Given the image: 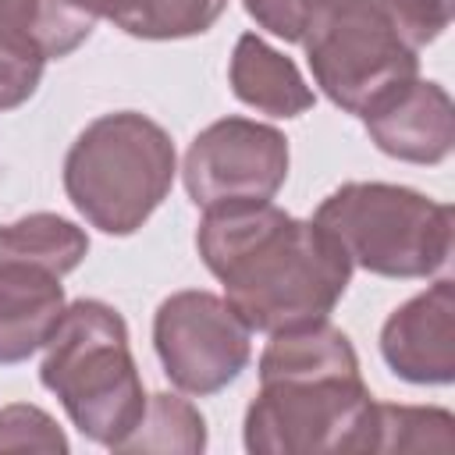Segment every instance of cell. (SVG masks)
Listing matches in <instances>:
<instances>
[{
    "instance_id": "cell-11",
    "label": "cell",
    "mask_w": 455,
    "mask_h": 455,
    "mask_svg": "<svg viewBox=\"0 0 455 455\" xmlns=\"http://www.w3.org/2000/svg\"><path fill=\"white\" fill-rule=\"evenodd\" d=\"M370 142L405 164H441L455 146V107L441 82L412 78L363 114Z\"/></svg>"
},
{
    "instance_id": "cell-6",
    "label": "cell",
    "mask_w": 455,
    "mask_h": 455,
    "mask_svg": "<svg viewBox=\"0 0 455 455\" xmlns=\"http://www.w3.org/2000/svg\"><path fill=\"white\" fill-rule=\"evenodd\" d=\"M352 267L377 277H434L451 259L455 213L416 188L391 181H345L313 213Z\"/></svg>"
},
{
    "instance_id": "cell-2",
    "label": "cell",
    "mask_w": 455,
    "mask_h": 455,
    "mask_svg": "<svg viewBox=\"0 0 455 455\" xmlns=\"http://www.w3.org/2000/svg\"><path fill=\"white\" fill-rule=\"evenodd\" d=\"M259 391L245 409L242 441L252 455L370 451L373 395L359 355L331 320L270 334L259 352Z\"/></svg>"
},
{
    "instance_id": "cell-1",
    "label": "cell",
    "mask_w": 455,
    "mask_h": 455,
    "mask_svg": "<svg viewBox=\"0 0 455 455\" xmlns=\"http://www.w3.org/2000/svg\"><path fill=\"white\" fill-rule=\"evenodd\" d=\"M196 249L249 331L281 334L331 320L352 263L327 228L274 203L203 210Z\"/></svg>"
},
{
    "instance_id": "cell-16",
    "label": "cell",
    "mask_w": 455,
    "mask_h": 455,
    "mask_svg": "<svg viewBox=\"0 0 455 455\" xmlns=\"http://www.w3.org/2000/svg\"><path fill=\"white\" fill-rule=\"evenodd\" d=\"M206 448V419L203 412L171 391H156L146 398V409L135 430L114 451H181L199 455Z\"/></svg>"
},
{
    "instance_id": "cell-8",
    "label": "cell",
    "mask_w": 455,
    "mask_h": 455,
    "mask_svg": "<svg viewBox=\"0 0 455 455\" xmlns=\"http://www.w3.org/2000/svg\"><path fill=\"white\" fill-rule=\"evenodd\" d=\"M288 139L252 117H220L206 124L185 153V192L199 210L270 203L288 178Z\"/></svg>"
},
{
    "instance_id": "cell-17",
    "label": "cell",
    "mask_w": 455,
    "mask_h": 455,
    "mask_svg": "<svg viewBox=\"0 0 455 455\" xmlns=\"http://www.w3.org/2000/svg\"><path fill=\"white\" fill-rule=\"evenodd\" d=\"M455 419L441 405H373L370 451H451Z\"/></svg>"
},
{
    "instance_id": "cell-4",
    "label": "cell",
    "mask_w": 455,
    "mask_h": 455,
    "mask_svg": "<svg viewBox=\"0 0 455 455\" xmlns=\"http://www.w3.org/2000/svg\"><path fill=\"white\" fill-rule=\"evenodd\" d=\"M39 380L68 419L96 444L117 448L146 409V387L132 355L124 316L103 299L64 306L43 345Z\"/></svg>"
},
{
    "instance_id": "cell-18",
    "label": "cell",
    "mask_w": 455,
    "mask_h": 455,
    "mask_svg": "<svg viewBox=\"0 0 455 455\" xmlns=\"http://www.w3.org/2000/svg\"><path fill=\"white\" fill-rule=\"evenodd\" d=\"M0 451H68V437L50 412L14 402L0 409Z\"/></svg>"
},
{
    "instance_id": "cell-14",
    "label": "cell",
    "mask_w": 455,
    "mask_h": 455,
    "mask_svg": "<svg viewBox=\"0 0 455 455\" xmlns=\"http://www.w3.org/2000/svg\"><path fill=\"white\" fill-rule=\"evenodd\" d=\"M89 252V235L60 213H28L0 224V263H32L57 277L71 274Z\"/></svg>"
},
{
    "instance_id": "cell-20",
    "label": "cell",
    "mask_w": 455,
    "mask_h": 455,
    "mask_svg": "<svg viewBox=\"0 0 455 455\" xmlns=\"http://www.w3.org/2000/svg\"><path fill=\"white\" fill-rule=\"evenodd\" d=\"M412 7H419L430 21H437L441 28L451 25V11H455V0H409Z\"/></svg>"
},
{
    "instance_id": "cell-19",
    "label": "cell",
    "mask_w": 455,
    "mask_h": 455,
    "mask_svg": "<svg viewBox=\"0 0 455 455\" xmlns=\"http://www.w3.org/2000/svg\"><path fill=\"white\" fill-rule=\"evenodd\" d=\"M323 0H245L249 18L284 43H299Z\"/></svg>"
},
{
    "instance_id": "cell-9",
    "label": "cell",
    "mask_w": 455,
    "mask_h": 455,
    "mask_svg": "<svg viewBox=\"0 0 455 455\" xmlns=\"http://www.w3.org/2000/svg\"><path fill=\"white\" fill-rule=\"evenodd\" d=\"M96 21L89 0H0V110L28 103L46 60L75 53Z\"/></svg>"
},
{
    "instance_id": "cell-10",
    "label": "cell",
    "mask_w": 455,
    "mask_h": 455,
    "mask_svg": "<svg viewBox=\"0 0 455 455\" xmlns=\"http://www.w3.org/2000/svg\"><path fill=\"white\" fill-rule=\"evenodd\" d=\"M380 355L409 384L455 380V288L448 277H437L384 320Z\"/></svg>"
},
{
    "instance_id": "cell-3",
    "label": "cell",
    "mask_w": 455,
    "mask_h": 455,
    "mask_svg": "<svg viewBox=\"0 0 455 455\" xmlns=\"http://www.w3.org/2000/svg\"><path fill=\"white\" fill-rule=\"evenodd\" d=\"M437 36L409 0H323L299 43L323 96L363 117L419 78V50Z\"/></svg>"
},
{
    "instance_id": "cell-15",
    "label": "cell",
    "mask_w": 455,
    "mask_h": 455,
    "mask_svg": "<svg viewBox=\"0 0 455 455\" xmlns=\"http://www.w3.org/2000/svg\"><path fill=\"white\" fill-rule=\"evenodd\" d=\"M89 7L135 39H188L210 32L228 0H89Z\"/></svg>"
},
{
    "instance_id": "cell-12",
    "label": "cell",
    "mask_w": 455,
    "mask_h": 455,
    "mask_svg": "<svg viewBox=\"0 0 455 455\" xmlns=\"http://www.w3.org/2000/svg\"><path fill=\"white\" fill-rule=\"evenodd\" d=\"M64 284L32 263H0V363L36 355L64 313Z\"/></svg>"
},
{
    "instance_id": "cell-13",
    "label": "cell",
    "mask_w": 455,
    "mask_h": 455,
    "mask_svg": "<svg viewBox=\"0 0 455 455\" xmlns=\"http://www.w3.org/2000/svg\"><path fill=\"white\" fill-rule=\"evenodd\" d=\"M228 78H231V92L245 107L270 114V117H299L316 100L313 89L306 85L302 71L295 68V60L284 57L281 50H274L256 32L238 36V43L231 50Z\"/></svg>"
},
{
    "instance_id": "cell-5",
    "label": "cell",
    "mask_w": 455,
    "mask_h": 455,
    "mask_svg": "<svg viewBox=\"0 0 455 455\" xmlns=\"http://www.w3.org/2000/svg\"><path fill=\"white\" fill-rule=\"evenodd\" d=\"M178 153L164 124L139 110H114L89 121L64 156V192L89 228L135 235L167 199Z\"/></svg>"
},
{
    "instance_id": "cell-7",
    "label": "cell",
    "mask_w": 455,
    "mask_h": 455,
    "mask_svg": "<svg viewBox=\"0 0 455 455\" xmlns=\"http://www.w3.org/2000/svg\"><path fill=\"white\" fill-rule=\"evenodd\" d=\"M153 348L167 380L185 395H217L242 377L252 359V331L228 299L188 288L156 306Z\"/></svg>"
}]
</instances>
